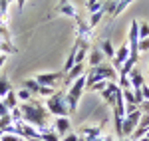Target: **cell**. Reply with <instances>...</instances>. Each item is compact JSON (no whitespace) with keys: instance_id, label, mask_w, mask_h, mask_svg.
Segmentation results:
<instances>
[{"instance_id":"obj_1","label":"cell","mask_w":149,"mask_h":141,"mask_svg":"<svg viewBox=\"0 0 149 141\" xmlns=\"http://www.w3.org/2000/svg\"><path fill=\"white\" fill-rule=\"evenodd\" d=\"M20 111H22V119L26 123H30L32 127L40 131H46L48 129V123H50V111L46 109V106L38 99H30L20 106Z\"/></svg>"},{"instance_id":"obj_2","label":"cell","mask_w":149,"mask_h":141,"mask_svg":"<svg viewBox=\"0 0 149 141\" xmlns=\"http://www.w3.org/2000/svg\"><path fill=\"white\" fill-rule=\"evenodd\" d=\"M113 82L117 83L119 80V74L115 70L111 64H100V66H95V68H90V70L86 72V90H90L93 83L97 82Z\"/></svg>"},{"instance_id":"obj_3","label":"cell","mask_w":149,"mask_h":141,"mask_svg":"<svg viewBox=\"0 0 149 141\" xmlns=\"http://www.w3.org/2000/svg\"><path fill=\"white\" fill-rule=\"evenodd\" d=\"M86 92V76L78 78L76 82L70 85V90L66 92V106H68V113H74L78 109V101H80V95Z\"/></svg>"},{"instance_id":"obj_4","label":"cell","mask_w":149,"mask_h":141,"mask_svg":"<svg viewBox=\"0 0 149 141\" xmlns=\"http://www.w3.org/2000/svg\"><path fill=\"white\" fill-rule=\"evenodd\" d=\"M46 109L56 117H68V106H66V92H58L46 99Z\"/></svg>"},{"instance_id":"obj_5","label":"cell","mask_w":149,"mask_h":141,"mask_svg":"<svg viewBox=\"0 0 149 141\" xmlns=\"http://www.w3.org/2000/svg\"><path fill=\"white\" fill-rule=\"evenodd\" d=\"M139 119H141V111H133V113H127L123 117V123H121V137H131L133 131L137 129Z\"/></svg>"},{"instance_id":"obj_6","label":"cell","mask_w":149,"mask_h":141,"mask_svg":"<svg viewBox=\"0 0 149 141\" xmlns=\"http://www.w3.org/2000/svg\"><path fill=\"white\" fill-rule=\"evenodd\" d=\"M62 80H64V72H60V74H40V76H36V82L40 83V85L54 88V90L62 83Z\"/></svg>"},{"instance_id":"obj_7","label":"cell","mask_w":149,"mask_h":141,"mask_svg":"<svg viewBox=\"0 0 149 141\" xmlns=\"http://www.w3.org/2000/svg\"><path fill=\"white\" fill-rule=\"evenodd\" d=\"M127 58H129V46L123 44L119 50H115V56L111 58V60H113V64H111V66H113L115 70H121V68H123V64L127 62Z\"/></svg>"},{"instance_id":"obj_8","label":"cell","mask_w":149,"mask_h":141,"mask_svg":"<svg viewBox=\"0 0 149 141\" xmlns=\"http://www.w3.org/2000/svg\"><path fill=\"white\" fill-rule=\"evenodd\" d=\"M81 76H86V66H84V64H76V66L66 74V78H64V85H72V83L76 82L78 78H81Z\"/></svg>"},{"instance_id":"obj_9","label":"cell","mask_w":149,"mask_h":141,"mask_svg":"<svg viewBox=\"0 0 149 141\" xmlns=\"http://www.w3.org/2000/svg\"><path fill=\"white\" fill-rule=\"evenodd\" d=\"M103 123H105V121H103ZM103 123H100V125H93V127H84V129H81L84 141H93V139H97V137L102 135Z\"/></svg>"},{"instance_id":"obj_10","label":"cell","mask_w":149,"mask_h":141,"mask_svg":"<svg viewBox=\"0 0 149 141\" xmlns=\"http://www.w3.org/2000/svg\"><path fill=\"white\" fill-rule=\"evenodd\" d=\"M117 92H119V85H117V83H113V82H109V85H107V88L102 92L103 101H105L107 106H111V103L115 101V94H117Z\"/></svg>"},{"instance_id":"obj_11","label":"cell","mask_w":149,"mask_h":141,"mask_svg":"<svg viewBox=\"0 0 149 141\" xmlns=\"http://www.w3.org/2000/svg\"><path fill=\"white\" fill-rule=\"evenodd\" d=\"M129 82H131V90H141V88L145 85V82H143V74L139 72L137 66L129 72Z\"/></svg>"},{"instance_id":"obj_12","label":"cell","mask_w":149,"mask_h":141,"mask_svg":"<svg viewBox=\"0 0 149 141\" xmlns=\"http://www.w3.org/2000/svg\"><path fill=\"white\" fill-rule=\"evenodd\" d=\"M54 131H56L60 137L68 135L70 133V119L68 117H56V121H54Z\"/></svg>"},{"instance_id":"obj_13","label":"cell","mask_w":149,"mask_h":141,"mask_svg":"<svg viewBox=\"0 0 149 141\" xmlns=\"http://www.w3.org/2000/svg\"><path fill=\"white\" fill-rule=\"evenodd\" d=\"M88 64H90V68H95V66L103 64V54H102V50L92 48V50L88 52Z\"/></svg>"},{"instance_id":"obj_14","label":"cell","mask_w":149,"mask_h":141,"mask_svg":"<svg viewBox=\"0 0 149 141\" xmlns=\"http://www.w3.org/2000/svg\"><path fill=\"white\" fill-rule=\"evenodd\" d=\"M60 12H62V14H66V16H70V18H78L76 8L70 4L68 0H60Z\"/></svg>"},{"instance_id":"obj_15","label":"cell","mask_w":149,"mask_h":141,"mask_svg":"<svg viewBox=\"0 0 149 141\" xmlns=\"http://www.w3.org/2000/svg\"><path fill=\"white\" fill-rule=\"evenodd\" d=\"M12 90V85H10V80L6 78V76H0V99H4L6 97V94Z\"/></svg>"},{"instance_id":"obj_16","label":"cell","mask_w":149,"mask_h":141,"mask_svg":"<svg viewBox=\"0 0 149 141\" xmlns=\"http://www.w3.org/2000/svg\"><path fill=\"white\" fill-rule=\"evenodd\" d=\"M2 101H4V106L8 107V109H14V107H18V106H16V101H18V97H16V92H14V90H10Z\"/></svg>"},{"instance_id":"obj_17","label":"cell","mask_w":149,"mask_h":141,"mask_svg":"<svg viewBox=\"0 0 149 141\" xmlns=\"http://www.w3.org/2000/svg\"><path fill=\"white\" fill-rule=\"evenodd\" d=\"M102 54L107 56V58H113L115 56V50H113V46H111V40H103L102 42Z\"/></svg>"},{"instance_id":"obj_18","label":"cell","mask_w":149,"mask_h":141,"mask_svg":"<svg viewBox=\"0 0 149 141\" xmlns=\"http://www.w3.org/2000/svg\"><path fill=\"white\" fill-rule=\"evenodd\" d=\"M86 6H88V10L92 12V14L103 10V2H102V0H88V2H86Z\"/></svg>"},{"instance_id":"obj_19","label":"cell","mask_w":149,"mask_h":141,"mask_svg":"<svg viewBox=\"0 0 149 141\" xmlns=\"http://www.w3.org/2000/svg\"><path fill=\"white\" fill-rule=\"evenodd\" d=\"M117 2H119V0H107V2H103V12H105V14H111V18H113Z\"/></svg>"},{"instance_id":"obj_20","label":"cell","mask_w":149,"mask_h":141,"mask_svg":"<svg viewBox=\"0 0 149 141\" xmlns=\"http://www.w3.org/2000/svg\"><path fill=\"white\" fill-rule=\"evenodd\" d=\"M24 88H26L30 94H38V92H40V83L36 82V78L34 80H26V82H24Z\"/></svg>"},{"instance_id":"obj_21","label":"cell","mask_w":149,"mask_h":141,"mask_svg":"<svg viewBox=\"0 0 149 141\" xmlns=\"http://www.w3.org/2000/svg\"><path fill=\"white\" fill-rule=\"evenodd\" d=\"M103 14H105V12L100 10V12H95V14H92V16H90V22H88V24H90V28H92V30H93V28H95V26H97L100 22H102Z\"/></svg>"},{"instance_id":"obj_22","label":"cell","mask_w":149,"mask_h":141,"mask_svg":"<svg viewBox=\"0 0 149 141\" xmlns=\"http://www.w3.org/2000/svg\"><path fill=\"white\" fill-rule=\"evenodd\" d=\"M42 139L44 141H60V135L54 129H46V131H42Z\"/></svg>"},{"instance_id":"obj_23","label":"cell","mask_w":149,"mask_h":141,"mask_svg":"<svg viewBox=\"0 0 149 141\" xmlns=\"http://www.w3.org/2000/svg\"><path fill=\"white\" fill-rule=\"evenodd\" d=\"M8 14V0H0V24H4Z\"/></svg>"},{"instance_id":"obj_24","label":"cell","mask_w":149,"mask_h":141,"mask_svg":"<svg viewBox=\"0 0 149 141\" xmlns=\"http://www.w3.org/2000/svg\"><path fill=\"white\" fill-rule=\"evenodd\" d=\"M16 97H18L20 101H24V103H26V101H30V99H32V94H30L26 88H22L20 92H16Z\"/></svg>"},{"instance_id":"obj_25","label":"cell","mask_w":149,"mask_h":141,"mask_svg":"<svg viewBox=\"0 0 149 141\" xmlns=\"http://www.w3.org/2000/svg\"><path fill=\"white\" fill-rule=\"evenodd\" d=\"M131 2H133V0H119V2H117V8H115L113 18H115V16H119V14H121V12L125 10V8L129 6V4H131Z\"/></svg>"},{"instance_id":"obj_26","label":"cell","mask_w":149,"mask_h":141,"mask_svg":"<svg viewBox=\"0 0 149 141\" xmlns=\"http://www.w3.org/2000/svg\"><path fill=\"white\" fill-rule=\"evenodd\" d=\"M0 42H12L10 40V32L4 24H0Z\"/></svg>"},{"instance_id":"obj_27","label":"cell","mask_w":149,"mask_h":141,"mask_svg":"<svg viewBox=\"0 0 149 141\" xmlns=\"http://www.w3.org/2000/svg\"><path fill=\"white\" fill-rule=\"evenodd\" d=\"M143 38H149V24L139 22V40H143Z\"/></svg>"},{"instance_id":"obj_28","label":"cell","mask_w":149,"mask_h":141,"mask_svg":"<svg viewBox=\"0 0 149 141\" xmlns=\"http://www.w3.org/2000/svg\"><path fill=\"white\" fill-rule=\"evenodd\" d=\"M10 117H12V121H14V123H18V121H24L20 107H14V109H10Z\"/></svg>"},{"instance_id":"obj_29","label":"cell","mask_w":149,"mask_h":141,"mask_svg":"<svg viewBox=\"0 0 149 141\" xmlns=\"http://www.w3.org/2000/svg\"><path fill=\"white\" fill-rule=\"evenodd\" d=\"M107 85H109V82H105V80H103V82H97V83H93L92 88H90V92H103V90H105Z\"/></svg>"},{"instance_id":"obj_30","label":"cell","mask_w":149,"mask_h":141,"mask_svg":"<svg viewBox=\"0 0 149 141\" xmlns=\"http://www.w3.org/2000/svg\"><path fill=\"white\" fill-rule=\"evenodd\" d=\"M40 95H44V97H50V95L56 94V90L54 88H46V85H40V92H38Z\"/></svg>"},{"instance_id":"obj_31","label":"cell","mask_w":149,"mask_h":141,"mask_svg":"<svg viewBox=\"0 0 149 141\" xmlns=\"http://www.w3.org/2000/svg\"><path fill=\"white\" fill-rule=\"evenodd\" d=\"M137 50H139V52H149V38H143V40H139Z\"/></svg>"},{"instance_id":"obj_32","label":"cell","mask_w":149,"mask_h":141,"mask_svg":"<svg viewBox=\"0 0 149 141\" xmlns=\"http://www.w3.org/2000/svg\"><path fill=\"white\" fill-rule=\"evenodd\" d=\"M0 141H22L18 135H12V133H4L2 137H0Z\"/></svg>"},{"instance_id":"obj_33","label":"cell","mask_w":149,"mask_h":141,"mask_svg":"<svg viewBox=\"0 0 149 141\" xmlns=\"http://www.w3.org/2000/svg\"><path fill=\"white\" fill-rule=\"evenodd\" d=\"M8 113H10V109L4 106V101L0 99V117H4V115H8Z\"/></svg>"},{"instance_id":"obj_34","label":"cell","mask_w":149,"mask_h":141,"mask_svg":"<svg viewBox=\"0 0 149 141\" xmlns=\"http://www.w3.org/2000/svg\"><path fill=\"white\" fill-rule=\"evenodd\" d=\"M139 111H141V113H149V101L143 99V101L139 103Z\"/></svg>"},{"instance_id":"obj_35","label":"cell","mask_w":149,"mask_h":141,"mask_svg":"<svg viewBox=\"0 0 149 141\" xmlns=\"http://www.w3.org/2000/svg\"><path fill=\"white\" fill-rule=\"evenodd\" d=\"M64 141H84V139H80L76 133H68V135H64Z\"/></svg>"},{"instance_id":"obj_36","label":"cell","mask_w":149,"mask_h":141,"mask_svg":"<svg viewBox=\"0 0 149 141\" xmlns=\"http://www.w3.org/2000/svg\"><path fill=\"white\" fill-rule=\"evenodd\" d=\"M141 95H143L145 101H149V85H143V88H141Z\"/></svg>"},{"instance_id":"obj_37","label":"cell","mask_w":149,"mask_h":141,"mask_svg":"<svg viewBox=\"0 0 149 141\" xmlns=\"http://www.w3.org/2000/svg\"><path fill=\"white\" fill-rule=\"evenodd\" d=\"M93 141H113V137H109V135H100L97 139H93Z\"/></svg>"},{"instance_id":"obj_38","label":"cell","mask_w":149,"mask_h":141,"mask_svg":"<svg viewBox=\"0 0 149 141\" xmlns=\"http://www.w3.org/2000/svg\"><path fill=\"white\" fill-rule=\"evenodd\" d=\"M4 62H6V54H0V68L4 66Z\"/></svg>"},{"instance_id":"obj_39","label":"cell","mask_w":149,"mask_h":141,"mask_svg":"<svg viewBox=\"0 0 149 141\" xmlns=\"http://www.w3.org/2000/svg\"><path fill=\"white\" fill-rule=\"evenodd\" d=\"M24 4H26V0H18V8H20V10L24 8Z\"/></svg>"},{"instance_id":"obj_40","label":"cell","mask_w":149,"mask_h":141,"mask_svg":"<svg viewBox=\"0 0 149 141\" xmlns=\"http://www.w3.org/2000/svg\"><path fill=\"white\" fill-rule=\"evenodd\" d=\"M119 141H129V139H127V137H121V139H119Z\"/></svg>"},{"instance_id":"obj_41","label":"cell","mask_w":149,"mask_h":141,"mask_svg":"<svg viewBox=\"0 0 149 141\" xmlns=\"http://www.w3.org/2000/svg\"><path fill=\"white\" fill-rule=\"evenodd\" d=\"M147 74H149V66H147Z\"/></svg>"},{"instance_id":"obj_42","label":"cell","mask_w":149,"mask_h":141,"mask_svg":"<svg viewBox=\"0 0 149 141\" xmlns=\"http://www.w3.org/2000/svg\"><path fill=\"white\" fill-rule=\"evenodd\" d=\"M147 137H149V131H147Z\"/></svg>"},{"instance_id":"obj_43","label":"cell","mask_w":149,"mask_h":141,"mask_svg":"<svg viewBox=\"0 0 149 141\" xmlns=\"http://www.w3.org/2000/svg\"><path fill=\"white\" fill-rule=\"evenodd\" d=\"M0 54H2V50H0Z\"/></svg>"}]
</instances>
